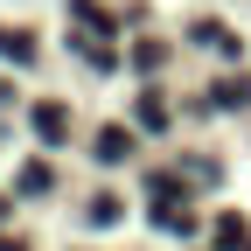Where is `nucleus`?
Listing matches in <instances>:
<instances>
[{
    "instance_id": "nucleus-1",
    "label": "nucleus",
    "mask_w": 251,
    "mask_h": 251,
    "mask_svg": "<svg viewBox=\"0 0 251 251\" xmlns=\"http://www.w3.org/2000/svg\"><path fill=\"white\" fill-rule=\"evenodd\" d=\"M35 133H42V147H63V133H70V112H63V105H35Z\"/></svg>"
},
{
    "instance_id": "nucleus-2",
    "label": "nucleus",
    "mask_w": 251,
    "mask_h": 251,
    "mask_svg": "<svg viewBox=\"0 0 251 251\" xmlns=\"http://www.w3.org/2000/svg\"><path fill=\"white\" fill-rule=\"evenodd\" d=\"M126 153H133V133L126 126H105L98 133V161H126Z\"/></svg>"
},
{
    "instance_id": "nucleus-3",
    "label": "nucleus",
    "mask_w": 251,
    "mask_h": 251,
    "mask_svg": "<svg viewBox=\"0 0 251 251\" xmlns=\"http://www.w3.org/2000/svg\"><path fill=\"white\" fill-rule=\"evenodd\" d=\"M216 244H224V251L244 244V224H237V216H216Z\"/></svg>"
},
{
    "instance_id": "nucleus-4",
    "label": "nucleus",
    "mask_w": 251,
    "mask_h": 251,
    "mask_svg": "<svg viewBox=\"0 0 251 251\" xmlns=\"http://www.w3.org/2000/svg\"><path fill=\"white\" fill-rule=\"evenodd\" d=\"M0 56H14V63H28V56H35V42H28V35H7V28H0Z\"/></svg>"
},
{
    "instance_id": "nucleus-5",
    "label": "nucleus",
    "mask_w": 251,
    "mask_h": 251,
    "mask_svg": "<svg viewBox=\"0 0 251 251\" xmlns=\"http://www.w3.org/2000/svg\"><path fill=\"white\" fill-rule=\"evenodd\" d=\"M21 188H28V196H42V188H49V168H42V161H28V168H21Z\"/></svg>"
},
{
    "instance_id": "nucleus-6",
    "label": "nucleus",
    "mask_w": 251,
    "mask_h": 251,
    "mask_svg": "<svg viewBox=\"0 0 251 251\" xmlns=\"http://www.w3.org/2000/svg\"><path fill=\"white\" fill-rule=\"evenodd\" d=\"M244 98H251V84H244V77H237V84H216V105H244Z\"/></svg>"
}]
</instances>
